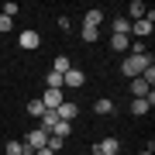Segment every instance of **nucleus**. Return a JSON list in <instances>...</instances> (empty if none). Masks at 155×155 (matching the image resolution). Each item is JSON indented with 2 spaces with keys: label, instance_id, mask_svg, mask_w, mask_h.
I'll use <instances>...</instances> for the list:
<instances>
[{
  "label": "nucleus",
  "instance_id": "obj_23",
  "mask_svg": "<svg viewBox=\"0 0 155 155\" xmlns=\"http://www.w3.org/2000/svg\"><path fill=\"white\" fill-rule=\"evenodd\" d=\"M141 79L152 86V83H155V66H148V69H145V72H141Z\"/></svg>",
  "mask_w": 155,
  "mask_h": 155
},
{
  "label": "nucleus",
  "instance_id": "obj_19",
  "mask_svg": "<svg viewBox=\"0 0 155 155\" xmlns=\"http://www.w3.org/2000/svg\"><path fill=\"white\" fill-rule=\"evenodd\" d=\"M28 114H31V117H41V114H45V104H41L38 97H35L31 104H28Z\"/></svg>",
  "mask_w": 155,
  "mask_h": 155
},
{
  "label": "nucleus",
  "instance_id": "obj_7",
  "mask_svg": "<svg viewBox=\"0 0 155 155\" xmlns=\"http://www.w3.org/2000/svg\"><path fill=\"white\" fill-rule=\"evenodd\" d=\"M38 100L45 104V110H55V107L62 104V100H66V93H62V90H45V93H41Z\"/></svg>",
  "mask_w": 155,
  "mask_h": 155
},
{
  "label": "nucleus",
  "instance_id": "obj_17",
  "mask_svg": "<svg viewBox=\"0 0 155 155\" xmlns=\"http://www.w3.org/2000/svg\"><path fill=\"white\" fill-rule=\"evenodd\" d=\"M69 69H72V62H69L66 55H59L55 62H52V72H59V76H66V72H69Z\"/></svg>",
  "mask_w": 155,
  "mask_h": 155
},
{
  "label": "nucleus",
  "instance_id": "obj_3",
  "mask_svg": "<svg viewBox=\"0 0 155 155\" xmlns=\"http://www.w3.org/2000/svg\"><path fill=\"white\" fill-rule=\"evenodd\" d=\"M45 145H48V134H45L41 127H35V131H28V134H24V148L38 152V148H45Z\"/></svg>",
  "mask_w": 155,
  "mask_h": 155
},
{
  "label": "nucleus",
  "instance_id": "obj_9",
  "mask_svg": "<svg viewBox=\"0 0 155 155\" xmlns=\"http://www.w3.org/2000/svg\"><path fill=\"white\" fill-rule=\"evenodd\" d=\"M131 93H134V100H145V97H152L155 90H152V86H148V83H145V79L138 76V79H131Z\"/></svg>",
  "mask_w": 155,
  "mask_h": 155
},
{
  "label": "nucleus",
  "instance_id": "obj_1",
  "mask_svg": "<svg viewBox=\"0 0 155 155\" xmlns=\"http://www.w3.org/2000/svg\"><path fill=\"white\" fill-rule=\"evenodd\" d=\"M148 66H152V55H148V52H145V55H127V59L121 62V72H124L127 79H138Z\"/></svg>",
  "mask_w": 155,
  "mask_h": 155
},
{
  "label": "nucleus",
  "instance_id": "obj_16",
  "mask_svg": "<svg viewBox=\"0 0 155 155\" xmlns=\"http://www.w3.org/2000/svg\"><path fill=\"white\" fill-rule=\"evenodd\" d=\"M52 134H55V138H62V141H66L69 134H72V124H69V121H59L55 127H52Z\"/></svg>",
  "mask_w": 155,
  "mask_h": 155
},
{
  "label": "nucleus",
  "instance_id": "obj_12",
  "mask_svg": "<svg viewBox=\"0 0 155 155\" xmlns=\"http://www.w3.org/2000/svg\"><path fill=\"white\" fill-rule=\"evenodd\" d=\"M110 28H114V35H127V38H131V21H127L124 14H117V17H114Z\"/></svg>",
  "mask_w": 155,
  "mask_h": 155
},
{
  "label": "nucleus",
  "instance_id": "obj_13",
  "mask_svg": "<svg viewBox=\"0 0 155 155\" xmlns=\"http://www.w3.org/2000/svg\"><path fill=\"white\" fill-rule=\"evenodd\" d=\"M93 110H97L100 117H110V114H114V100H107V97H100L97 104H93Z\"/></svg>",
  "mask_w": 155,
  "mask_h": 155
},
{
  "label": "nucleus",
  "instance_id": "obj_10",
  "mask_svg": "<svg viewBox=\"0 0 155 155\" xmlns=\"http://www.w3.org/2000/svg\"><path fill=\"white\" fill-rule=\"evenodd\" d=\"M145 14H148V7H145L141 0H131V4H127V14H124V17H127V21H141Z\"/></svg>",
  "mask_w": 155,
  "mask_h": 155
},
{
  "label": "nucleus",
  "instance_id": "obj_11",
  "mask_svg": "<svg viewBox=\"0 0 155 155\" xmlns=\"http://www.w3.org/2000/svg\"><path fill=\"white\" fill-rule=\"evenodd\" d=\"M97 152H104V155H121V141L110 134V138H104V141L97 145Z\"/></svg>",
  "mask_w": 155,
  "mask_h": 155
},
{
  "label": "nucleus",
  "instance_id": "obj_8",
  "mask_svg": "<svg viewBox=\"0 0 155 155\" xmlns=\"http://www.w3.org/2000/svg\"><path fill=\"white\" fill-rule=\"evenodd\" d=\"M152 107H155V93L145 97V100H131V114H134V117H145Z\"/></svg>",
  "mask_w": 155,
  "mask_h": 155
},
{
  "label": "nucleus",
  "instance_id": "obj_26",
  "mask_svg": "<svg viewBox=\"0 0 155 155\" xmlns=\"http://www.w3.org/2000/svg\"><path fill=\"white\" fill-rule=\"evenodd\" d=\"M21 155H35V152H31V148H24V152H21Z\"/></svg>",
  "mask_w": 155,
  "mask_h": 155
},
{
  "label": "nucleus",
  "instance_id": "obj_20",
  "mask_svg": "<svg viewBox=\"0 0 155 155\" xmlns=\"http://www.w3.org/2000/svg\"><path fill=\"white\" fill-rule=\"evenodd\" d=\"M83 41H97L100 38V28H90V24H83V35H79Z\"/></svg>",
  "mask_w": 155,
  "mask_h": 155
},
{
  "label": "nucleus",
  "instance_id": "obj_15",
  "mask_svg": "<svg viewBox=\"0 0 155 155\" xmlns=\"http://www.w3.org/2000/svg\"><path fill=\"white\" fill-rule=\"evenodd\" d=\"M110 48L114 52H127V48H131V38H127V35H114V38H110Z\"/></svg>",
  "mask_w": 155,
  "mask_h": 155
},
{
  "label": "nucleus",
  "instance_id": "obj_6",
  "mask_svg": "<svg viewBox=\"0 0 155 155\" xmlns=\"http://www.w3.org/2000/svg\"><path fill=\"white\" fill-rule=\"evenodd\" d=\"M17 45H21V48L24 52H35V48H38V45H41V38H38V31H21V35H17Z\"/></svg>",
  "mask_w": 155,
  "mask_h": 155
},
{
  "label": "nucleus",
  "instance_id": "obj_4",
  "mask_svg": "<svg viewBox=\"0 0 155 155\" xmlns=\"http://www.w3.org/2000/svg\"><path fill=\"white\" fill-rule=\"evenodd\" d=\"M55 114H59V121H76V117H79V104H72V100H62V104L55 107Z\"/></svg>",
  "mask_w": 155,
  "mask_h": 155
},
{
  "label": "nucleus",
  "instance_id": "obj_25",
  "mask_svg": "<svg viewBox=\"0 0 155 155\" xmlns=\"http://www.w3.org/2000/svg\"><path fill=\"white\" fill-rule=\"evenodd\" d=\"M90 155H104V152H97V145H93V152H90Z\"/></svg>",
  "mask_w": 155,
  "mask_h": 155
},
{
  "label": "nucleus",
  "instance_id": "obj_22",
  "mask_svg": "<svg viewBox=\"0 0 155 155\" xmlns=\"http://www.w3.org/2000/svg\"><path fill=\"white\" fill-rule=\"evenodd\" d=\"M4 152H7V155H21V152H24V141H7Z\"/></svg>",
  "mask_w": 155,
  "mask_h": 155
},
{
  "label": "nucleus",
  "instance_id": "obj_27",
  "mask_svg": "<svg viewBox=\"0 0 155 155\" xmlns=\"http://www.w3.org/2000/svg\"><path fill=\"white\" fill-rule=\"evenodd\" d=\"M138 155H152V152H138Z\"/></svg>",
  "mask_w": 155,
  "mask_h": 155
},
{
  "label": "nucleus",
  "instance_id": "obj_2",
  "mask_svg": "<svg viewBox=\"0 0 155 155\" xmlns=\"http://www.w3.org/2000/svg\"><path fill=\"white\" fill-rule=\"evenodd\" d=\"M152 28H155V11H148L141 21H131V35H134V38H145V35H152ZM134 38H131V41H134Z\"/></svg>",
  "mask_w": 155,
  "mask_h": 155
},
{
  "label": "nucleus",
  "instance_id": "obj_5",
  "mask_svg": "<svg viewBox=\"0 0 155 155\" xmlns=\"http://www.w3.org/2000/svg\"><path fill=\"white\" fill-rule=\"evenodd\" d=\"M83 83H86V72H83V69H76V66H72L66 76H62V86H69V90H79Z\"/></svg>",
  "mask_w": 155,
  "mask_h": 155
},
{
  "label": "nucleus",
  "instance_id": "obj_21",
  "mask_svg": "<svg viewBox=\"0 0 155 155\" xmlns=\"http://www.w3.org/2000/svg\"><path fill=\"white\" fill-rule=\"evenodd\" d=\"M7 31H14V17L0 14V35H7Z\"/></svg>",
  "mask_w": 155,
  "mask_h": 155
},
{
  "label": "nucleus",
  "instance_id": "obj_24",
  "mask_svg": "<svg viewBox=\"0 0 155 155\" xmlns=\"http://www.w3.org/2000/svg\"><path fill=\"white\" fill-rule=\"evenodd\" d=\"M35 155H52V152H48V148H38V152H35Z\"/></svg>",
  "mask_w": 155,
  "mask_h": 155
},
{
  "label": "nucleus",
  "instance_id": "obj_18",
  "mask_svg": "<svg viewBox=\"0 0 155 155\" xmlns=\"http://www.w3.org/2000/svg\"><path fill=\"white\" fill-rule=\"evenodd\" d=\"M45 83H48V90H62V76L48 69V76H45Z\"/></svg>",
  "mask_w": 155,
  "mask_h": 155
},
{
  "label": "nucleus",
  "instance_id": "obj_14",
  "mask_svg": "<svg viewBox=\"0 0 155 155\" xmlns=\"http://www.w3.org/2000/svg\"><path fill=\"white\" fill-rule=\"evenodd\" d=\"M83 24H90V28H100V24H104V11H100V7H93V11H86Z\"/></svg>",
  "mask_w": 155,
  "mask_h": 155
}]
</instances>
